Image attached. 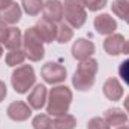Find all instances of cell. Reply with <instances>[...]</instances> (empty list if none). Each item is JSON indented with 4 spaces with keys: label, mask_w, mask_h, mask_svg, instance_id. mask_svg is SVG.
<instances>
[{
    "label": "cell",
    "mask_w": 129,
    "mask_h": 129,
    "mask_svg": "<svg viewBox=\"0 0 129 129\" xmlns=\"http://www.w3.org/2000/svg\"><path fill=\"white\" fill-rule=\"evenodd\" d=\"M98 72V62L95 59H87L84 62L78 64L74 78H72V84L77 90L80 92H87L93 87L95 84V77Z\"/></svg>",
    "instance_id": "obj_1"
},
{
    "label": "cell",
    "mask_w": 129,
    "mask_h": 129,
    "mask_svg": "<svg viewBox=\"0 0 129 129\" xmlns=\"http://www.w3.org/2000/svg\"><path fill=\"white\" fill-rule=\"evenodd\" d=\"M71 102H72L71 89L66 87V86H57V87L51 89V92H50L47 113L50 116H54V117L66 114L69 107H71Z\"/></svg>",
    "instance_id": "obj_2"
},
{
    "label": "cell",
    "mask_w": 129,
    "mask_h": 129,
    "mask_svg": "<svg viewBox=\"0 0 129 129\" xmlns=\"http://www.w3.org/2000/svg\"><path fill=\"white\" fill-rule=\"evenodd\" d=\"M23 47H24V54L29 60L32 62H39L45 51H44V39L41 38L39 32L36 30V27L27 29L23 38Z\"/></svg>",
    "instance_id": "obj_3"
},
{
    "label": "cell",
    "mask_w": 129,
    "mask_h": 129,
    "mask_svg": "<svg viewBox=\"0 0 129 129\" xmlns=\"http://www.w3.org/2000/svg\"><path fill=\"white\" fill-rule=\"evenodd\" d=\"M63 17L66 23L72 29H80L86 23L87 12L84 0H64L63 2Z\"/></svg>",
    "instance_id": "obj_4"
},
{
    "label": "cell",
    "mask_w": 129,
    "mask_h": 129,
    "mask_svg": "<svg viewBox=\"0 0 129 129\" xmlns=\"http://www.w3.org/2000/svg\"><path fill=\"white\" fill-rule=\"evenodd\" d=\"M11 81H12V87H14V90L17 93H21V95L27 93L36 83V75H35L33 68L29 66V64L18 66L12 72Z\"/></svg>",
    "instance_id": "obj_5"
},
{
    "label": "cell",
    "mask_w": 129,
    "mask_h": 129,
    "mask_svg": "<svg viewBox=\"0 0 129 129\" xmlns=\"http://www.w3.org/2000/svg\"><path fill=\"white\" fill-rule=\"evenodd\" d=\"M41 75L45 80V83H48V84H59V83L66 80V69L59 63L48 62V63H45L42 66Z\"/></svg>",
    "instance_id": "obj_6"
},
{
    "label": "cell",
    "mask_w": 129,
    "mask_h": 129,
    "mask_svg": "<svg viewBox=\"0 0 129 129\" xmlns=\"http://www.w3.org/2000/svg\"><path fill=\"white\" fill-rule=\"evenodd\" d=\"M44 18L51 23H60L63 20V3L60 0H47L42 8Z\"/></svg>",
    "instance_id": "obj_7"
},
{
    "label": "cell",
    "mask_w": 129,
    "mask_h": 129,
    "mask_svg": "<svg viewBox=\"0 0 129 129\" xmlns=\"http://www.w3.org/2000/svg\"><path fill=\"white\" fill-rule=\"evenodd\" d=\"M93 53H95V45L92 41L81 38V39H77L72 45V56H74V59H77L80 62L90 59V56Z\"/></svg>",
    "instance_id": "obj_8"
},
{
    "label": "cell",
    "mask_w": 129,
    "mask_h": 129,
    "mask_svg": "<svg viewBox=\"0 0 129 129\" xmlns=\"http://www.w3.org/2000/svg\"><path fill=\"white\" fill-rule=\"evenodd\" d=\"M6 113H8V116L12 120H15V122H24V120H27L30 117L32 108H30L29 104H26L23 101H15V102H12L8 107Z\"/></svg>",
    "instance_id": "obj_9"
},
{
    "label": "cell",
    "mask_w": 129,
    "mask_h": 129,
    "mask_svg": "<svg viewBox=\"0 0 129 129\" xmlns=\"http://www.w3.org/2000/svg\"><path fill=\"white\" fill-rule=\"evenodd\" d=\"M93 24H95V29H96V32L99 35H107V36L113 35L114 30L117 29V23H116V20L110 14H101V15H98L96 18H95Z\"/></svg>",
    "instance_id": "obj_10"
},
{
    "label": "cell",
    "mask_w": 129,
    "mask_h": 129,
    "mask_svg": "<svg viewBox=\"0 0 129 129\" xmlns=\"http://www.w3.org/2000/svg\"><path fill=\"white\" fill-rule=\"evenodd\" d=\"M47 102V87L44 84H36L27 98V104L32 110H41Z\"/></svg>",
    "instance_id": "obj_11"
},
{
    "label": "cell",
    "mask_w": 129,
    "mask_h": 129,
    "mask_svg": "<svg viewBox=\"0 0 129 129\" xmlns=\"http://www.w3.org/2000/svg\"><path fill=\"white\" fill-rule=\"evenodd\" d=\"M35 27L39 32L41 38L44 39V42H53V41L57 39V27H56V23H51V21L42 18V20L38 21V24Z\"/></svg>",
    "instance_id": "obj_12"
},
{
    "label": "cell",
    "mask_w": 129,
    "mask_h": 129,
    "mask_svg": "<svg viewBox=\"0 0 129 129\" xmlns=\"http://www.w3.org/2000/svg\"><path fill=\"white\" fill-rule=\"evenodd\" d=\"M104 95L107 96V99H110L113 102L122 99V96H123V87H122V84L119 83L117 78H108L104 83Z\"/></svg>",
    "instance_id": "obj_13"
},
{
    "label": "cell",
    "mask_w": 129,
    "mask_h": 129,
    "mask_svg": "<svg viewBox=\"0 0 129 129\" xmlns=\"http://www.w3.org/2000/svg\"><path fill=\"white\" fill-rule=\"evenodd\" d=\"M125 38L119 33L116 35H110L105 42H104V50L110 54V56H119L122 54V50H123V45H125Z\"/></svg>",
    "instance_id": "obj_14"
},
{
    "label": "cell",
    "mask_w": 129,
    "mask_h": 129,
    "mask_svg": "<svg viewBox=\"0 0 129 129\" xmlns=\"http://www.w3.org/2000/svg\"><path fill=\"white\" fill-rule=\"evenodd\" d=\"M21 20V8L18 3L12 2L9 6L0 11V21L5 24H17Z\"/></svg>",
    "instance_id": "obj_15"
},
{
    "label": "cell",
    "mask_w": 129,
    "mask_h": 129,
    "mask_svg": "<svg viewBox=\"0 0 129 129\" xmlns=\"http://www.w3.org/2000/svg\"><path fill=\"white\" fill-rule=\"evenodd\" d=\"M104 119L107 120V123L111 126H123L128 122V116L125 111H122L120 108H110L105 111Z\"/></svg>",
    "instance_id": "obj_16"
},
{
    "label": "cell",
    "mask_w": 129,
    "mask_h": 129,
    "mask_svg": "<svg viewBox=\"0 0 129 129\" xmlns=\"http://www.w3.org/2000/svg\"><path fill=\"white\" fill-rule=\"evenodd\" d=\"M23 45V36L20 29L17 27H9V33H8V38L5 41V47L8 50H18L20 47Z\"/></svg>",
    "instance_id": "obj_17"
},
{
    "label": "cell",
    "mask_w": 129,
    "mask_h": 129,
    "mask_svg": "<svg viewBox=\"0 0 129 129\" xmlns=\"http://www.w3.org/2000/svg\"><path fill=\"white\" fill-rule=\"evenodd\" d=\"M54 128L56 129H74L77 126V120L72 114H62L54 119Z\"/></svg>",
    "instance_id": "obj_18"
},
{
    "label": "cell",
    "mask_w": 129,
    "mask_h": 129,
    "mask_svg": "<svg viewBox=\"0 0 129 129\" xmlns=\"http://www.w3.org/2000/svg\"><path fill=\"white\" fill-rule=\"evenodd\" d=\"M111 11L116 17L126 20L129 15V0H114L111 5Z\"/></svg>",
    "instance_id": "obj_19"
},
{
    "label": "cell",
    "mask_w": 129,
    "mask_h": 129,
    "mask_svg": "<svg viewBox=\"0 0 129 129\" xmlns=\"http://www.w3.org/2000/svg\"><path fill=\"white\" fill-rule=\"evenodd\" d=\"M21 5H23V9H24L26 14L35 17V15H38V14L42 11V8H44V0H23Z\"/></svg>",
    "instance_id": "obj_20"
},
{
    "label": "cell",
    "mask_w": 129,
    "mask_h": 129,
    "mask_svg": "<svg viewBox=\"0 0 129 129\" xmlns=\"http://www.w3.org/2000/svg\"><path fill=\"white\" fill-rule=\"evenodd\" d=\"M26 59L24 50H9V53L6 54V64L8 66H17V64H23Z\"/></svg>",
    "instance_id": "obj_21"
},
{
    "label": "cell",
    "mask_w": 129,
    "mask_h": 129,
    "mask_svg": "<svg viewBox=\"0 0 129 129\" xmlns=\"http://www.w3.org/2000/svg\"><path fill=\"white\" fill-rule=\"evenodd\" d=\"M74 36V32H72V27L68 24V23H60L59 27H57V42L60 44H66L72 39Z\"/></svg>",
    "instance_id": "obj_22"
},
{
    "label": "cell",
    "mask_w": 129,
    "mask_h": 129,
    "mask_svg": "<svg viewBox=\"0 0 129 129\" xmlns=\"http://www.w3.org/2000/svg\"><path fill=\"white\" fill-rule=\"evenodd\" d=\"M33 128L35 129H54V123H53V120L48 117V116H45V114H39V116H36L35 119H33Z\"/></svg>",
    "instance_id": "obj_23"
},
{
    "label": "cell",
    "mask_w": 129,
    "mask_h": 129,
    "mask_svg": "<svg viewBox=\"0 0 129 129\" xmlns=\"http://www.w3.org/2000/svg\"><path fill=\"white\" fill-rule=\"evenodd\" d=\"M87 129H110V125L102 117H93V119L89 120Z\"/></svg>",
    "instance_id": "obj_24"
},
{
    "label": "cell",
    "mask_w": 129,
    "mask_h": 129,
    "mask_svg": "<svg viewBox=\"0 0 129 129\" xmlns=\"http://www.w3.org/2000/svg\"><path fill=\"white\" fill-rule=\"evenodd\" d=\"M105 5H107V0H84V6L92 12L101 11L102 8H105Z\"/></svg>",
    "instance_id": "obj_25"
},
{
    "label": "cell",
    "mask_w": 129,
    "mask_h": 129,
    "mask_svg": "<svg viewBox=\"0 0 129 129\" xmlns=\"http://www.w3.org/2000/svg\"><path fill=\"white\" fill-rule=\"evenodd\" d=\"M119 75H120V78L125 81V84L129 86V59L126 60H123L120 66H119Z\"/></svg>",
    "instance_id": "obj_26"
},
{
    "label": "cell",
    "mask_w": 129,
    "mask_h": 129,
    "mask_svg": "<svg viewBox=\"0 0 129 129\" xmlns=\"http://www.w3.org/2000/svg\"><path fill=\"white\" fill-rule=\"evenodd\" d=\"M8 33H9V27H8L3 21H0V42L5 44V41H6V38H8Z\"/></svg>",
    "instance_id": "obj_27"
},
{
    "label": "cell",
    "mask_w": 129,
    "mask_h": 129,
    "mask_svg": "<svg viewBox=\"0 0 129 129\" xmlns=\"http://www.w3.org/2000/svg\"><path fill=\"white\" fill-rule=\"evenodd\" d=\"M6 93H8V90H6V84H5L3 81H0V102L6 98Z\"/></svg>",
    "instance_id": "obj_28"
},
{
    "label": "cell",
    "mask_w": 129,
    "mask_h": 129,
    "mask_svg": "<svg viewBox=\"0 0 129 129\" xmlns=\"http://www.w3.org/2000/svg\"><path fill=\"white\" fill-rule=\"evenodd\" d=\"M11 3H12V0H0V11L5 9L6 6H9Z\"/></svg>",
    "instance_id": "obj_29"
},
{
    "label": "cell",
    "mask_w": 129,
    "mask_h": 129,
    "mask_svg": "<svg viewBox=\"0 0 129 129\" xmlns=\"http://www.w3.org/2000/svg\"><path fill=\"white\" fill-rule=\"evenodd\" d=\"M122 54H129V41H125V45H123Z\"/></svg>",
    "instance_id": "obj_30"
},
{
    "label": "cell",
    "mask_w": 129,
    "mask_h": 129,
    "mask_svg": "<svg viewBox=\"0 0 129 129\" xmlns=\"http://www.w3.org/2000/svg\"><path fill=\"white\" fill-rule=\"evenodd\" d=\"M123 105H125V110L129 113V96L125 98V101H123Z\"/></svg>",
    "instance_id": "obj_31"
},
{
    "label": "cell",
    "mask_w": 129,
    "mask_h": 129,
    "mask_svg": "<svg viewBox=\"0 0 129 129\" xmlns=\"http://www.w3.org/2000/svg\"><path fill=\"white\" fill-rule=\"evenodd\" d=\"M117 129H129V126H125V125H123V126H119Z\"/></svg>",
    "instance_id": "obj_32"
},
{
    "label": "cell",
    "mask_w": 129,
    "mask_h": 129,
    "mask_svg": "<svg viewBox=\"0 0 129 129\" xmlns=\"http://www.w3.org/2000/svg\"><path fill=\"white\" fill-rule=\"evenodd\" d=\"M3 56V48H2V45H0V57Z\"/></svg>",
    "instance_id": "obj_33"
},
{
    "label": "cell",
    "mask_w": 129,
    "mask_h": 129,
    "mask_svg": "<svg viewBox=\"0 0 129 129\" xmlns=\"http://www.w3.org/2000/svg\"><path fill=\"white\" fill-rule=\"evenodd\" d=\"M126 23H128V24H129V15H128V18H126Z\"/></svg>",
    "instance_id": "obj_34"
}]
</instances>
